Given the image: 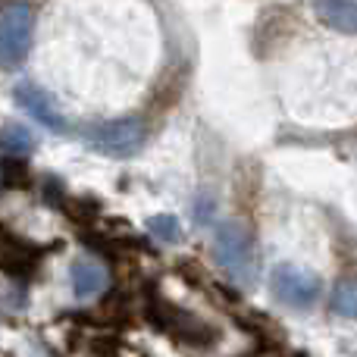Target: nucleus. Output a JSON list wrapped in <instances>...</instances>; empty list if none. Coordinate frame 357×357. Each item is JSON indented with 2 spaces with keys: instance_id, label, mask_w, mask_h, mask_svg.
<instances>
[{
  "instance_id": "9",
  "label": "nucleus",
  "mask_w": 357,
  "mask_h": 357,
  "mask_svg": "<svg viewBox=\"0 0 357 357\" xmlns=\"http://www.w3.org/2000/svg\"><path fill=\"white\" fill-rule=\"evenodd\" d=\"M0 151L10 157H29L35 151V138L25 126H6L0 132Z\"/></svg>"
},
{
  "instance_id": "2",
  "label": "nucleus",
  "mask_w": 357,
  "mask_h": 357,
  "mask_svg": "<svg viewBox=\"0 0 357 357\" xmlns=\"http://www.w3.org/2000/svg\"><path fill=\"white\" fill-rule=\"evenodd\" d=\"M35 41V6L13 0L0 10V69H19Z\"/></svg>"
},
{
  "instance_id": "5",
  "label": "nucleus",
  "mask_w": 357,
  "mask_h": 357,
  "mask_svg": "<svg viewBox=\"0 0 357 357\" xmlns=\"http://www.w3.org/2000/svg\"><path fill=\"white\" fill-rule=\"evenodd\" d=\"M13 100H16V104L22 107V110L29 113L35 123H41L44 129L56 132V135L69 132L66 116H63L60 107H56V100L50 98L41 85H35V82H19V85L13 88Z\"/></svg>"
},
{
  "instance_id": "8",
  "label": "nucleus",
  "mask_w": 357,
  "mask_h": 357,
  "mask_svg": "<svg viewBox=\"0 0 357 357\" xmlns=\"http://www.w3.org/2000/svg\"><path fill=\"white\" fill-rule=\"evenodd\" d=\"M329 307H333V314L342 317V320H357V279L354 276H345L335 282Z\"/></svg>"
},
{
  "instance_id": "6",
  "label": "nucleus",
  "mask_w": 357,
  "mask_h": 357,
  "mask_svg": "<svg viewBox=\"0 0 357 357\" xmlns=\"http://www.w3.org/2000/svg\"><path fill=\"white\" fill-rule=\"evenodd\" d=\"M69 282H73V295L79 301H94L107 291L110 285V273L98 257H79L69 266Z\"/></svg>"
},
{
  "instance_id": "10",
  "label": "nucleus",
  "mask_w": 357,
  "mask_h": 357,
  "mask_svg": "<svg viewBox=\"0 0 357 357\" xmlns=\"http://www.w3.org/2000/svg\"><path fill=\"white\" fill-rule=\"evenodd\" d=\"M144 229H148L157 241H163V245H178V241H182V222H178V216H173V213L148 216Z\"/></svg>"
},
{
  "instance_id": "11",
  "label": "nucleus",
  "mask_w": 357,
  "mask_h": 357,
  "mask_svg": "<svg viewBox=\"0 0 357 357\" xmlns=\"http://www.w3.org/2000/svg\"><path fill=\"white\" fill-rule=\"evenodd\" d=\"M29 167H25V157H10L6 154V160L0 163V185H6V188H25L29 185Z\"/></svg>"
},
{
  "instance_id": "4",
  "label": "nucleus",
  "mask_w": 357,
  "mask_h": 357,
  "mask_svg": "<svg viewBox=\"0 0 357 357\" xmlns=\"http://www.w3.org/2000/svg\"><path fill=\"white\" fill-rule=\"evenodd\" d=\"M270 289L279 304L295 310H310L323 298V279L314 270H304L298 264H276L270 273Z\"/></svg>"
},
{
  "instance_id": "1",
  "label": "nucleus",
  "mask_w": 357,
  "mask_h": 357,
  "mask_svg": "<svg viewBox=\"0 0 357 357\" xmlns=\"http://www.w3.org/2000/svg\"><path fill=\"white\" fill-rule=\"evenodd\" d=\"M213 257L220 264V270L226 273L232 282L238 285H254L257 282V245H254L248 226H241L238 220H222L213 232Z\"/></svg>"
},
{
  "instance_id": "7",
  "label": "nucleus",
  "mask_w": 357,
  "mask_h": 357,
  "mask_svg": "<svg viewBox=\"0 0 357 357\" xmlns=\"http://www.w3.org/2000/svg\"><path fill=\"white\" fill-rule=\"evenodd\" d=\"M314 16L342 35H357V0H314Z\"/></svg>"
},
{
  "instance_id": "3",
  "label": "nucleus",
  "mask_w": 357,
  "mask_h": 357,
  "mask_svg": "<svg viewBox=\"0 0 357 357\" xmlns=\"http://www.w3.org/2000/svg\"><path fill=\"white\" fill-rule=\"evenodd\" d=\"M144 142H148V129L138 116L107 119V123H98L85 132L88 148L107 157H132L144 148Z\"/></svg>"
},
{
  "instance_id": "12",
  "label": "nucleus",
  "mask_w": 357,
  "mask_h": 357,
  "mask_svg": "<svg viewBox=\"0 0 357 357\" xmlns=\"http://www.w3.org/2000/svg\"><path fill=\"white\" fill-rule=\"evenodd\" d=\"M213 207H216L213 195H197L195 197V210H191V216H195L197 226H207V222L213 220Z\"/></svg>"
}]
</instances>
